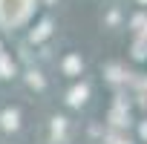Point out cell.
<instances>
[{
    "instance_id": "cell-12",
    "label": "cell",
    "mask_w": 147,
    "mask_h": 144,
    "mask_svg": "<svg viewBox=\"0 0 147 144\" xmlns=\"http://www.w3.org/2000/svg\"><path fill=\"white\" fill-rule=\"evenodd\" d=\"M141 3H147V0H141Z\"/></svg>"
},
{
    "instance_id": "cell-4",
    "label": "cell",
    "mask_w": 147,
    "mask_h": 144,
    "mask_svg": "<svg viewBox=\"0 0 147 144\" xmlns=\"http://www.w3.org/2000/svg\"><path fill=\"white\" fill-rule=\"evenodd\" d=\"M87 95H90V89L81 84V87H75V89H69V95H66V104H69V107H81V104L87 101Z\"/></svg>"
},
{
    "instance_id": "cell-10",
    "label": "cell",
    "mask_w": 147,
    "mask_h": 144,
    "mask_svg": "<svg viewBox=\"0 0 147 144\" xmlns=\"http://www.w3.org/2000/svg\"><path fill=\"white\" fill-rule=\"evenodd\" d=\"M141 135H144V138H147V124H144V127H141Z\"/></svg>"
},
{
    "instance_id": "cell-1",
    "label": "cell",
    "mask_w": 147,
    "mask_h": 144,
    "mask_svg": "<svg viewBox=\"0 0 147 144\" xmlns=\"http://www.w3.org/2000/svg\"><path fill=\"white\" fill-rule=\"evenodd\" d=\"M35 0H0V26H18L32 15Z\"/></svg>"
},
{
    "instance_id": "cell-7",
    "label": "cell",
    "mask_w": 147,
    "mask_h": 144,
    "mask_svg": "<svg viewBox=\"0 0 147 144\" xmlns=\"http://www.w3.org/2000/svg\"><path fill=\"white\" fill-rule=\"evenodd\" d=\"M63 130H66V118L55 115V118H52V135H55V138H61V135H63Z\"/></svg>"
},
{
    "instance_id": "cell-8",
    "label": "cell",
    "mask_w": 147,
    "mask_h": 144,
    "mask_svg": "<svg viewBox=\"0 0 147 144\" xmlns=\"http://www.w3.org/2000/svg\"><path fill=\"white\" fill-rule=\"evenodd\" d=\"M26 81H29V87H35V89H43V87H46L43 75H40V72H35V69L29 72V78H26Z\"/></svg>"
},
{
    "instance_id": "cell-9",
    "label": "cell",
    "mask_w": 147,
    "mask_h": 144,
    "mask_svg": "<svg viewBox=\"0 0 147 144\" xmlns=\"http://www.w3.org/2000/svg\"><path fill=\"white\" fill-rule=\"evenodd\" d=\"M136 58H147V40H141V43H136V52H133Z\"/></svg>"
},
{
    "instance_id": "cell-11",
    "label": "cell",
    "mask_w": 147,
    "mask_h": 144,
    "mask_svg": "<svg viewBox=\"0 0 147 144\" xmlns=\"http://www.w3.org/2000/svg\"><path fill=\"white\" fill-rule=\"evenodd\" d=\"M46 3H55V0H46Z\"/></svg>"
},
{
    "instance_id": "cell-3",
    "label": "cell",
    "mask_w": 147,
    "mask_h": 144,
    "mask_svg": "<svg viewBox=\"0 0 147 144\" xmlns=\"http://www.w3.org/2000/svg\"><path fill=\"white\" fill-rule=\"evenodd\" d=\"M0 127L3 130H18L20 127V112L18 110H3L0 112Z\"/></svg>"
},
{
    "instance_id": "cell-6",
    "label": "cell",
    "mask_w": 147,
    "mask_h": 144,
    "mask_svg": "<svg viewBox=\"0 0 147 144\" xmlns=\"http://www.w3.org/2000/svg\"><path fill=\"white\" fill-rule=\"evenodd\" d=\"M15 75V63L9 61V55H0V78H12Z\"/></svg>"
},
{
    "instance_id": "cell-5",
    "label": "cell",
    "mask_w": 147,
    "mask_h": 144,
    "mask_svg": "<svg viewBox=\"0 0 147 144\" xmlns=\"http://www.w3.org/2000/svg\"><path fill=\"white\" fill-rule=\"evenodd\" d=\"M49 32H52V23H49V20H40V23H38V29H32V35H29V38H32V43H40L43 38H49Z\"/></svg>"
},
{
    "instance_id": "cell-2",
    "label": "cell",
    "mask_w": 147,
    "mask_h": 144,
    "mask_svg": "<svg viewBox=\"0 0 147 144\" xmlns=\"http://www.w3.org/2000/svg\"><path fill=\"white\" fill-rule=\"evenodd\" d=\"M81 69H84V61H81V55H66V58H63V75L75 78Z\"/></svg>"
}]
</instances>
